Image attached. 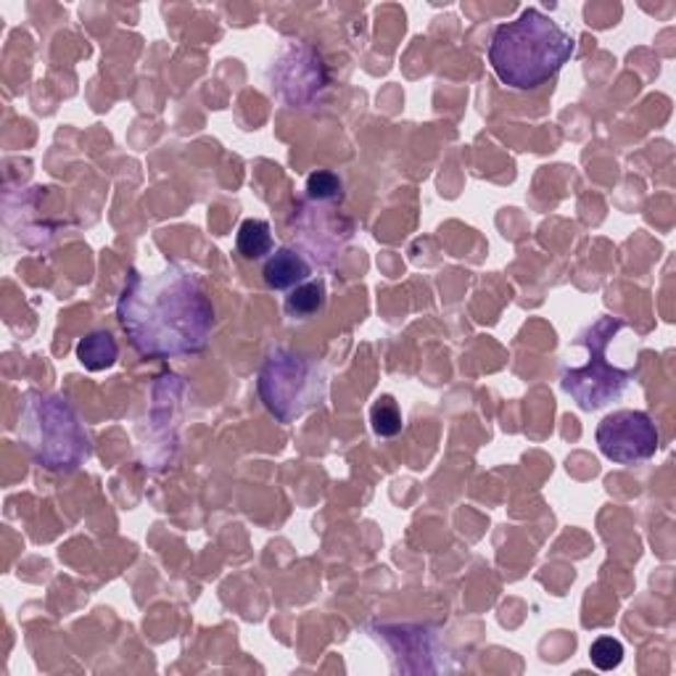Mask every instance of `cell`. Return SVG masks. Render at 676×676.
Here are the masks:
<instances>
[{"label":"cell","mask_w":676,"mask_h":676,"mask_svg":"<svg viewBox=\"0 0 676 676\" xmlns=\"http://www.w3.org/2000/svg\"><path fill=\"white\" fill-rule=\"evenodd\" d=\"M117 314L135 350L148 357L202 352L215 328L211 301L183 265H167L153 275L130 270Z\"/></svg>","instance_id":"6da1fadb"},{"label":"cell","mask_w":676,"mask_h":676,"mask_svg":"<svg viewBox=\"0 0 676 676\" xmlns=\"http://www.w3.org/2000/svg\"><path fill=\"white\" fill-rule=\"evenodd\" d=\"M576 50L569 35L552 16L539 9L520 11L515 22L494 30L489 43V64L502 85L513 90H534L550 82Z\"/></svg>","instance_id":"7a4b0ae2"},{"label":"cell","mask_w":676,"mask_h":676,"mask_svg":"<svg viewBox=\"0 0 676 676\" xmlns=\"http://www.w3.org/2000/svg\"><path fill=\"white\" fill-rule=\"evenodd\" d=\"M627 323L618 318H600L582 333L578 344L587 346L589 359L582 368H565L560 376L565 394H571L582 410H600L623 394L634 378V368H618L608 359V346Z\"/></svg>","instance_id":"3957f363"},{"label":"cell","mask_w":676,"mask_h":676,"mask_svg":"<svg viewBox=\"0 0 676 676\" xmlns=\"http://www.w3.org/2000/svg\"><path fill=\"white\" fill-rule=\"evenodd\" d=\"M24 436L45 468H77L88 457V436L75 410L59 397L27 394L24 399Z\"/></svg>","instance_id":"277c9868"},{"label":"cell","mask_w":676,"mask_h":676,"mask_svg":"<svg viewBox=\"0 0 676 676\" xmlns=\"http://www.w3.org/2000/svg\"><path fill=\"white\" fill-rule=\"evenodd\" d=\"M260 394L280 423H291L320 399L323 381L309 359L296 357L294 352H275L260 373Z\"/></svg>","instance_id":"5b68a950"},{"label":"cell","mask_w":676,"mask_h":676,"mask_svg":"<svg viewBox=\"0 0 676 676\" xmlns=\"http://www.w3.org/2000/svg\"><path fill=\"white\" fill-rule=\"evenodd\" d=\"M597 444L608 460L618 466H634L658 452L661 431L648 412L618 410L597 426Z\"/></svg>","instance_id":"8992f818"},{"label":"cell","mask_w":676,"mask_h":676,"mask_svg":"<svg viewBox=\"0 0 676 676\" xmlns=\"http://www.w3.org/2000/svg\"><path fill=\"white\" fill-rule=\"evenodd\" d=\"M262 275H265V283L273 291H288V288H296L309 278V265L305 256L296 254L294 249H278L275 254H270Z\"/></svg>","instance_id":"52a82bcc"},{"label":"cell","mask_w":676,"mask_h":676,"mask_svg":"<svg viewBox=\"0 0 676 676\" xmlns=\"http://www.w3.org/2000/svg\"><path fill=\"white\" fill-rule=\"evenodd\" d=\"M117 357H119L117 341H114L112 333L106 331L90 333V336H85L80 344H77V359L93 373L112 368V365L117 363Z\"/></svg>","instance_id":"ba28073f"},{"label":"cell","mask_w":676,"mask_h":676,"mask_svg":"<svg viewBox=\"0 0 676 676\" xmlns=\"http://www.w3.org/2000/svg\"><path fill=\"white\" fill-rule=\"evenodd\" d=\"M325 307V283L323 280H305L299 286L291 288V294L286 296V312L291 318H312L320 309Z\"/></svg>","instance_id":"9c48e42d"},{"label":"cell","mask_w":676,"mask_h":676,"mask_svg":"<svg viewBox=\"0 0 676 676\" xmlns=\"http://www.w3.org/2000/svg\"><path fill=\"white\" fill-rule=\"evenodd\" d=\"M236 247L247 260H262L273 251V233L265 220H243L238 228Z\"/></svg>","instance_id":"30bf717a"},{"label":"cell","mask_w":676,"mask_h":676,"mask_svg":"<svg viewBox=\"0 0 676 676\" xmlns=\"http://www.w3.org/2000/svg\"><path fill=\"white\" fill-rule=\"evenodd\" d=\"M370 423H373V431H376L378 436H383V439H391V436L402 434L404 421H402V412H399L397 408L394 397H381L376 404H373Z\"/></svg>","instance_id":"8fae6325"},{"label":"cell","mask_w":676,"mask_h":676,"mask_svg":"<svg viewBox=\"0 0 676 676\" xmlns=\"http://www.w3.org/2000/svg\"><path fill=\"white\" fill-rule=\"evenodd\" d=\"M589 658L600 672H614L623 661V645L616 637H597L589 648Z\"/></svg>","instance_id":"7c38bea8"},{"label":"cell","mask_w":676,"mask_h":676,"mask_svg":"<svg viewBox=\"0 0 676 676\" xmlns=\"http://www.w3.org/2000/svg\"><path fill=\"white\" fill-rule=\"evenodd\" d=\"M307 196L314 202H333L341 196V177L336 172L318 170L307 177Z\"/></svg>","instance_id":"4fadbf2b"}]
</instances>
